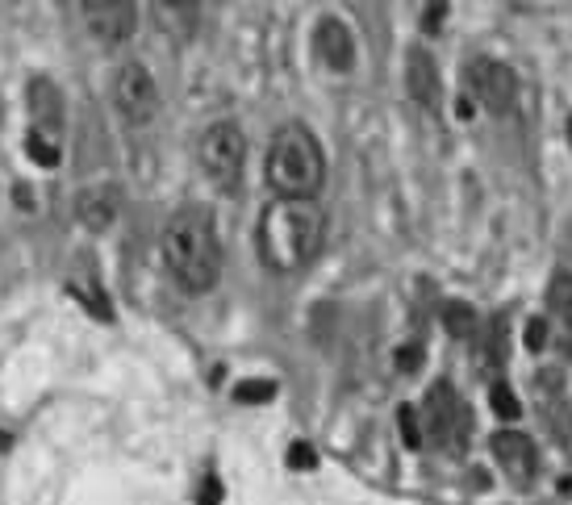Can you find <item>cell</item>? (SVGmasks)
<instances>
[{
    "mask_svg": "<svg viewBox=\"0 0 572 505\" xmlns=\"http://www.w3.org/2000/svg\"><path fill=\"white\" fill-rule=\"evenodd\" d=\"M322 234H326V218L318 201H280L263 209L259 218V255L272 272H297L322 251Z\"/></svg>",
    "mask_w": 572,
    "mask_h": 505,
    "instance_id": "cell-1",
    "label": "cell"
},
{
    "mask_svg": "<svg viewBox=\"0 0 572 505\" xmlns=\"http://www.w3.org/2000/svg\"><path fill=\"white\" fill-rule=\"evenodd\" d=\"M164 260L180 288H189V293L213 288V280H218V238H213V218L201 205L180 209L176 218L167 221Z\"/></svg>",
    "mask_w": 572,
    "mask_h": 505,
    "instance_id": "cell-2",
    "label": "cell"
},
{
    "mask_svg": "<svg viewBox=\"0 0 572 505\" xmlns=\"http://www.w3.org/2000/svg\"><path fill=\"white\" fill-rule=\"evenodd\" d=\"M326 180V155L305 125H280L268 147V184L280 201H314Z\"/></svg>",
    "mask_w": 572,
    "mask_h": 505,
    "instance_id": "cell-3",
    "label": "cell"
},
{
    "mask_svg": "<svg viewBox=\"0 0 572 505\" xmlns=\"http://www.w3.org/2000/svg\"><path fill=\"white\" fill-rule=\"evenodd\" d=\"M109 96H113L117 117L130 125H147L159 113V88H155V80H150V71L142 63H122V68L113 71Z\"/></svg>",
    "mask_w": 572,
    "mask_h": 505,
    "instance_id": "cell-4",
    "label": "cell"
},
{
    "mask_svg": "<svg viewBox=\"0 0 572 505\" xmlns=\"http://www.w3.org/2000/svg\"><path fill=\"white\" fill-rule=\"evenodd\" d=\"M246 164V138L234 122H218L201 134V167L218 184H234Z\"/></svg>",
    "mask_w": 572,
    "mask_h": 505,
    "instance_id": "cell-5",
    "label": "cell"
},
{
    "mask_svg": "<svg viewBox=\"0 0 572 505\" xmlns=\"http://www.w3.org/2000/svg\"><path fill=\"white\" fill-rule=\"evenodd\" d=\"M426 426L447 451H463L468 435H472V413H468L460 393H451L447 384H435L426 397Z\"/></svg>",
    "mask_w": 572,
    "mask_h": 505,
    "instance_id": "cell-6",
    "label": "cell"
},
{
    "mask_svg": "<svg viewBox=\"0 0 572 505\" xmlns=\"http://www.w3.org/2000/svg\"><path fill=\"white\" fill-rule=\"evenodd\" d=\"M468 88H472V96H477L489 113H505L518 96L514 71L505 68V63H497V59H477V63L468 68Z\"/></svg>",
    "mask_w": 572,
    "mask_h": 505,
    "instance_id": "cell-7",
    "label": "cell"
},
{
    "mask_svg": "<svg viewBox=\"0 0 572 505\" xmlns=\"http://www.w3.org/2000/svg\"><path fill=\"white\" fill-rule=\"evenodd\" d=\"M84 21H88V29H93L105 46H117V42H125L134 34L138 13L130 0H88V4H84Z\"/></svg>",
    "mask_w": 572,
    "mask_h": 505,
    "instance_id": "cell-8",
    "label": "cell"
},
{
    "mask_svg": "<svg viewBox=\"0 0 572 505\" xmlns=\"http://www.w3.org/2000/svg\"><path fill=\"white\" fill-rule=\"evenodd\" d=\"M122 213V188L113 180H101V184H88V188L76 196V218H80L84 230H109L113 221Z\"/></svg>",
    "mask_w": 572,
    "mask_h": 505,
    "instance_id": "cell-9",
    "label": "cell"
},
{
    "mask_svg": "<svg viewBox=\"0 0 572 505\" xmlns=\"http://www.w3.org/2000/svg\"><path fill=\"white\" fill-rule=\"evenodd\" d=\"M26 96H29V122H34V134L59 142V138H63V125H68V113H63V92H59L46 76H38V80H29V92Z\"/></svg>",
    "mask_w": 572,
    "mask_h": 505,
    "instance_id": "cell-10",
    "label": "cell"
},
{
    "mask_svg": "<svg viewBox=\"0 0 572 505\" xmlns=\"http://www.w3.org/2000/svg\"><path fill=\"white\" fill-rule=\"evenodd\" d=\"M493 455H497V464L505 468V477L514 480H531L539 472V451L527 435H518V430H502V435H493Z\"/></svg>",
    "mask_w": 572,
    "mask_h": 505,
    "instance_id": "cell-11",
    "label": "cell"
},
{
    "mask_svg": "<svg viewBox=\"0 0 572 505\" xmlns=\"http://www.w3.org/2000/svg\"><path fill=\"white\" fill-rule=\"evenodd\" d=\"M406 84H409V96L423 105V109H439L443 100V80H439V68H435V55L414 46L406 59Z\"/></svg>",
    "mask_w": 572,
    "mask_h": 505,
    "instance_id": "cell-12",
    "label": "cell"
},
{
    "mask_svg": "<svg viewBox=\"0 0 572 505\" xmlns=\"http://www.w3.org/2000/svg\"><path fill=\"white\" fill-rule=\"evenodd\" d=\"M318 55L326 59L334 71H351V63H355L351 29L342 26V21H334V17H326V21L318 26Z\"/></svg>",
    "mask_w": 572,
    "mask_h": 505,
    "instance_id": "cell-13",
    "label": "cell"
},
{
    "mask_svg": "<svg viewBox=\"0 0 572 505\" xmlns=\"http://www.w3.org/2000/svg\"><path fill=\"white\" fill-rule=\"evenodd\" d=\"M547 309H552V326L560 342L572 351V272H556L547 285Z\"/></svg>",
    "mask_w": 572,
    "mask_h": 505,
    "instance_id": "cell-14",
    "label": "cell"
},
{
    "mask_svg": "<svg viewBox=\"0 0 572 505\" xmlns=\"http://www.w3.org/2000/svg\"><path fill=\"white\" fill-rule=\"evenodd\" d=\"M539 401L547 405V422L568 438L572 435V410H568V401H564V384H560L556 372H544V376H539Z\"/></svg>",
    "mask_w": 572,
    "mask_h": 505,
    "instance_id": "cell-15",
    "label": "cell"
},
{
    "mask_svg": "<svg viewBox=\"0 0 572 505\" xmlns=\"http://www.w3.org/2000/svg\"><path fill=\"white\" fill-rule=\"evenodd\" d=\"M71 293H76V297L84 301V305H88V309H93L96 317H109V301H105V293H101V285H96L93 280V272L84 276V272H76L71 276Z\"/></svg>",
    "mask_w": 572,
    "mask_h": 505,
    "instance_id": "cell-16",
    "label": "cell"
},
{
    "mask_svg": "<svg viewBox=\"0 0 572 505\" xmlns=\"http://www.w3.org/2000/svg\"><path fill=\"white\" fill-rule=\"evenodd\" d=\"M443 326H447L455 339H472V334H477V314H472V305H463V301L443 305Z\"/></svg>",
    "mask_w": 572,
    "mask_h": 505,
    "instance_id": "cell-17",
    "label": "cell"
},
{
    "mask_svg": "<svg viewBox=\"0 0 572 505\" xmlns=\"http://www.w3.org/2000/svg\"><path fill=\"white\" fill-rule=\"evenodd\" d=\"M26 155H29V159H34L38 167H46V172L63 164V150H59V142H51V138L34 134V130L26 134Z\"/></svg>",
    "mask_w": 572,
    "mask_h": 505,
    "instance_id": "cell-18",
    "label": "cell"
},
{
    "mask_svg": "<svg viewBox=\"0 0 572 505\" xmlns=\"http://www.w3.org/2000/svg\"><path fill=\"white\" fill-rule=\"evenodd\" d=\"M489 405H493V413H497V418H505V422L522 413V401H518L514 389H510L505 381H493L489 384Z\"/></svg>",
    "mask_w": 572,
    "mask_h": 505,
    "instance_id": "cell-19",
    "label": "cell"
},
{
    "mask_svg": "<svg viewBox=\"0 0 572 505\" xmlns=\"http://www.w3.org/2000/svg\"><path fill=\"white\" fill-rule=\"evenodd\" d=\"M272 397H276L272 381H243L234 389V401H238V405H268Z\"/></svg>",
    "mask_w": 572,
    "mask_h": 505,
    "instance_id": "cell-20",
    "label": "cell"
},
{
    "mask_svg": "<svg viewBox=\"0 0 572 505\" xmlns=\"http://www.w3.org/2000/svg\"><path fill=\"white\" fill-rule=\"evenodd\" d=\"M285 460H288V468H293V472H314V468H318V451L310 447V443H293Z\"/></svg>",
    "mask_w": 572,
    "mask_h": 505,
    "instance_id": "cell-21",
    "label": "cell"
},
{
    "mask_svg": "<svg viewBox=\"0 0 572 505\" xmlns=\"http://www.w3.org/2000/svg\"><path fill=\"white\" fill-rule=\"evenodd\" d=\"M226 501V489H222V477L205 472L201 477V489H197V505H222Z\"/></svg>",
    "mask_w": 572,
    "mask_h": 505,
    "instance_id": "cell-22",
    "label": "cell"
},
{
    "mask_svg": "<svg viewBox=\"0 0 572 505\" xmlns=\"http://www.w3.org/2000/svg\"><path fill=\"white\" fill-rule=\"evenodd\" d=\"M401 435H406V447H423V426H418V410L414 405H401Z\"/></svg>",
    "mask_w": 572,
    "mask_h": 505,
    "instance_id": "cell-23",
    "label": "cell"
},
{
    "mask_svg": "<svg viewBox=\"0 0 572 505\" xmlns=\"http://www.w3.org/2000/svg\"><path fill=\"white\" fill-rule=\"evenodd\" d=\"M527 347H531V351H544L547 347V322L544 317H531V326H527Z\"/></svg>",
    "mask_w": 572,
    "mask_h": 505,
    "instance_id": "cell-24",
    "label": "cell"
},
{
    "mask_svg": "<svg viewBox=\"0 0 572 505\" xmlns=\"http://www.w3.org/2000/svg\"><path fill=\"white\" fill-rule=\"evenodd\" d=\"M397 368L401 372L423 368V351H418V347H401V351H397Z\"/></svg>",
    "mask_w": 572,
    "mask_h": 505,
    "instance_id": "cell-25",
    "label": "cell"
},
{
    "mask_svg": "<svg viewBox=\"0 0 572 505\" xmlns=\"http://www.w3.org/2000/svg\"><path fill=\"white\" fill-rule=\"evenodd\" d=\"M568 138H572V122H568Z\"/></svg>",
    "mask_w": 572,
    "mask_h": 505,
    "instance_id": "cell-26",
    "label": "cell"
}]
</instances>
